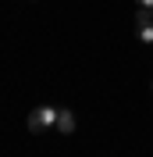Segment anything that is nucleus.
Returning <instances> with one entry per match:
<instances>
[{
  "instance_id": "nucleus-4",
  "label": "nucleus",
  "mask_w": 153,
  "mask_h": 157,
  "mask_svg": "<svg viewBox=\"0 0 153 157\" xmlns=\"http://www.w3.org/2000/svg\"><path fill=\"white\" fill-rule=\"evenodd\" d=\"M135 4H139V7H153V0H135Z\"/></svg>"
},
{
  "instance_id": "nucleus-1",
  "label": "nucleus",
  "mask_w": 153,
  "mask_h": 157,
  "mask_svg": "<svg viewBox=\"0 0 153 157\" xmlns=\"http://www.w3.org/2000/svg\"><path fill=\"white\" fill-rule=\"evenodd\" d=\"M54 121H57V111H54V107H36L25 125H29V132H47Z\"/></svg>"
},
{
  "instance_id": "nucleus-2",
  "label": "nucleus",
  "mask_w": 153,
  "mask_h": 157,
  "mask_svg": "<svg viewBox=\"0 0 153 157\" xmlns=\"http://www.w3.org/2000/svg\"><path fill=\"white\" fill-rule=\"evenodd\" d=\"M54 125H57L61 132H75V114H71L68 107H61V111H57V121H54Z\"/></svg>"
},
{
  "instance_id": "nucleus-3",
  "label": "nucleus",
  "mask_w": 153,
  "mask_h": 157,
  "mask_svg": "<svg viewBox=\"0 0 153 157\" xmlns=\"http://www.w3.org/2000/svg\"><path fill=\"white\" fill-rule=\"evenodd\" d=\"M139 39H143V43H153V25H139Z\"/></svg>"
}]
</instances>
